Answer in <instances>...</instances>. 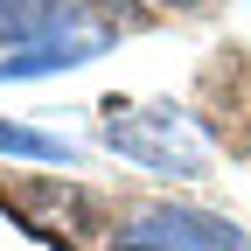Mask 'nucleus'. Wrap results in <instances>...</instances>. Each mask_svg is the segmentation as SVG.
Segmentation results:
<instances>
[{"label": "nucleus", "mask_w": 251, "mask_h": 251, "mask_svg": "<svg viewBox=\"0 0 251 251\" xmlns=\"http://www.w3.org/2000/svg\"><path fill=\"white\" fill-rule=\"evenodd\" d=\"M70 7L63 0H0V42L7 49H35L49 35H70Z\"/></svg>", "instance_id": "nucleus-4"}, {"label": "nucleus", "mask_w": 251, "mask_h": 251, "mask_svg": "<svg viewBox=\"0 0 251 251\" xmlns=\"http://www.w3.org/2000/svg\"><path fill=\"white\" fill-rule=\"evenodd\" d=\"M119 251H251V237L230 224V216L153 202V209H140L133 224L119 230Z\"/></svg>", "instance_id": "nucleus-2"}, {"label": "nucleus", "mask_w": 251, "mask_h": 251, "mask_svg": "<svg viewBox=\"0 0 251 251\" xmlns=\"http://www.w3.org/2000/svg\"><path fill=\"white\" fill-rule=\"evenodd\" d=\"M105 147L126 153V161H140L153 175H175V181H196L209 175V140L202 126L175 112V105H105Z\"/></svg>", "instance_id": "nucleus-1"}, {"label": "nucleus", "mask_w": 251, "mask_h": 251, "mask_svg": "<svg viewBox=\"0 0 251 251\" xmlns=\"http://www.w3.org/2000/svg\"><path fill=\"white\" fill-rule=\"evenodd\" d=\"M105 49V35H84V28H70V35H49L35 49H14L7 63H0V84H14V77H49V70H77V63H91Z\"/></svg>", "instance_id": "nucleus-3"}, {"label": "nucleus", "mask_w": 251, "mask_h": 251, "mask_svg": "<svg viewBox=\"0 0 251 251\" xmlns=\"http://www.w3.org/2000/svg\"><path fill=\"white\" fill-rule=\"evenodd\" d=\"M0 153H21V161H63V168L77 161L70 140H49V133H35V126H7V119H0Z\"/></svg>", "instance_id": "nucleus-5"}, {"label": "nucleus", "mask_w": 251, "mask_h": 251, "mask_svg": "<svg viewBox=\"0 0 251 251\" xmlns=\"http://www.w3.org/2000/svg\"><path fill=\"white\" fill-rule=\"evenodd\" d=\"M168 7H202V0H168Z\"/></svg>", "instance_id": "nucleus-6"}]
</instances>
